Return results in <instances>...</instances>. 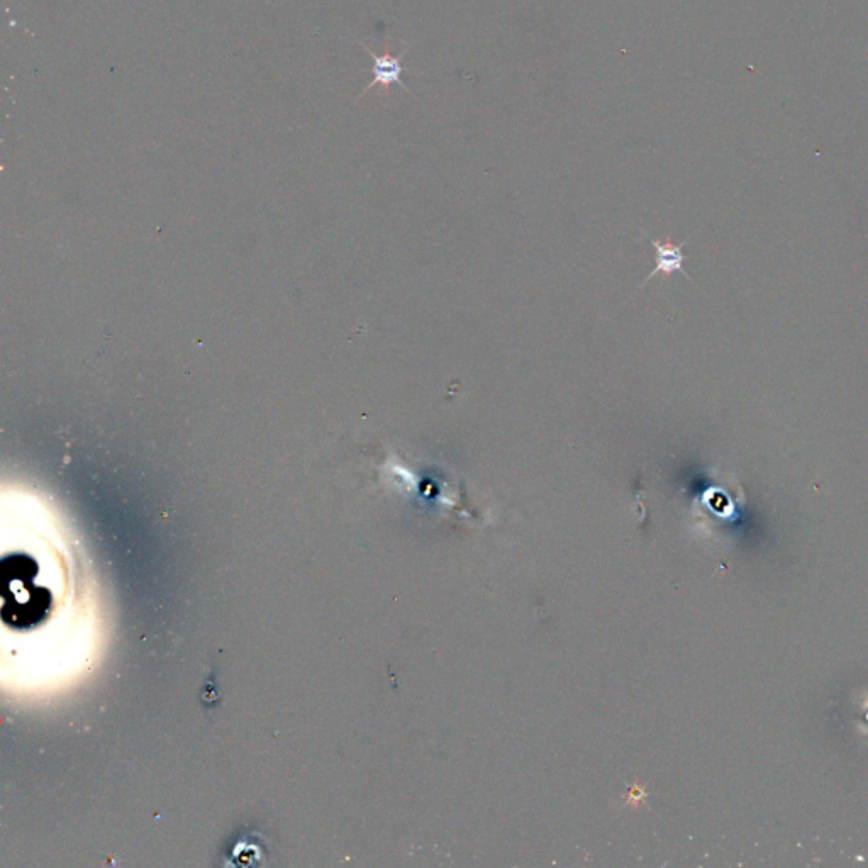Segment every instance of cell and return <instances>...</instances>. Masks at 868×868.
<instances>
[{
    "label": "cell",
    "mask_w": 868,
    "mask_h": 868,
    "mask_svg": "<svg viewBox=\"0 0 868 868\" xmlns=\"http://www.w3.org/2000/svg\"><path fill=\"white\" fill-rule=\"evenodd\" d=\"M363 50L367 51L368 55L372 56L373 60V80L370 84L363 89L362 94L358 95L357 101L363 99L367 92L373 89V87H380V89L384 90L389 94L390 87L392 85L397 84L401 85L402 89L407 90L406 85L402 84V73L406 72V68L402 67V60H404V55L407 53V48L409 46H404V50L399 53V55H392L390 53V34H385V45H384V53L379 55V53H375V51L370 50L365 43H360Z\"/></svg>",
    "instance_id": "obj_1"
},
{
    "label": "cell",
    "mask_w": 868,
    "mask_h": 868,
    "mask_svg": "<svg viewBox=\"0 0 868 868\" xmlns=\"http://www.w3.org/2000/svg\"><path fill=\"white\" fill-rule=\"evenodd\" d=\"M648 241L655 248V268H653V272L648 275V279L643 282L641 287H645L658 273H662L665 277H670L672 273L680 272L684 275L685 279L692 280L689 273L684 270L685 255L682 250H684L687 240L684 243H680V245H675L672 241L662 243V241H655L653 238H648ZM641 287L636 292H640Z\"/></svg>",
    "instance_id": "obj_2"
}]
</instances>
